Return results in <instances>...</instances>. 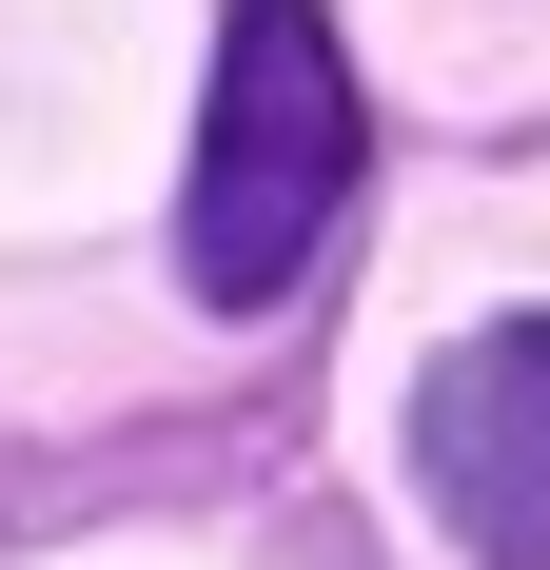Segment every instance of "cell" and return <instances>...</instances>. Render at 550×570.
I'll return each instance as SVG.
<instances>
[{"mask_svg":"<svg viewBox=\"0 0 550 570\" xmlns=\"http://www.w3.org/2000/svg\"><path fill=\"white\" fill-rule=\"evenodd\" d=\"M413 472H433V531L472 570H550V315H492L433 354Z\"/></svg>","mask_w":550,"mask_h":570,"instance_id":"2","label":"cell"},{"mask_svg":"<svg viewBox=\"0 0 550 570\" xmlns=\"http://www.w3.org/2000/svg\"><path fill=\"white\" fill-rule=\"evenodd\" d=\"M354 217V59H334L315 0H236L217 99H197V177H177V276L256 315V295L315 276V236Z\"/></svg>","mask_w":550,"mask_h":570,"instance_id":"1","label":"cell"}]
</instances>
